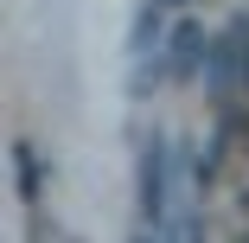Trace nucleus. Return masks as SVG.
<instances>
[{"instance_id": "1", "label": "nucleus", "mask_w": 249, "mask_h": 243, "mask_svg": "<svg viewBox=\"0 0 249 243\" xmlns=\"http://www.w3.org/2000/svg\"><path fill=\"white\" fill-rule=\"evenodd\" d=\"M205 77H211V90H236V83H249V13H236L230 26H224V38H211V64H205Z\"/></svg>"}, {"instance_id": "2", "label": "nucleus", "mask_w": 249, "mask_h": 243, "mask_svg": "<svg viewBox=\"0 0 249 243\" xmlns=\"http://www.w3.org/2000/svg\"><path fill=\"white\" fill-rule=\"evenodd\" d=\"M205 64H211V38H205V26H198V19H179V26H173V38H166L160 71H166L173 83H185V77H198Z\"/></svg>"}, {"instance_id": "6", "label": "nucleus", "mask_w": 249, "mask_h": 243, "mask_svg": "<svg viewBox=\"0 0 249 243\" xmlns=\"http://www.w3.org/2000/svg\"><path fill=\"white\" fill-rule=\"evenodd\" d=\"M236 243H249V230H243V237H236Z\"/></svg>"}, {"instance_id": "5", "label": "nucleus", "mask_w": 249, "mask_h": 243, "mask_svg": "<svg viewBox=\"0 0 249 243\" xmlns=\"http://www.w3.org/2000/svg\"><path fill=\"white\" fill-rule=\"evenodd\" d=\"M134 243H154V237H147V230H141V237H134Z\"/></svg>"}, {"instance_id": "4", "label": "nucleus", "mask_w": 249, "mask_h": 243, "mask_svg": "<svg viewBox=\"0 0 249 243\" xmlns=\"http://www.w3.org/2000/svg\"><path fill=\"white\" fill-rule=\"evenodd\" d=\"M13 167H19V199L32 205L38 199V154L32 148H13Z\"/></svg>"}, {"instance_id": "3", "label": "nucleus", "mask_w": 249, "mask_h": 243, "mask_svg": "<svg viewBox=\"0 0 249 243\" xmlns=\"http://www.w3.org/2000/svg\"><path fill=\"white\" fill-rule=\"evenodd\" d=\"M173 199V179H166V148H160V141H147V148H141V218L147 224H166V205Z\"/></svg>"}]
</instances>
